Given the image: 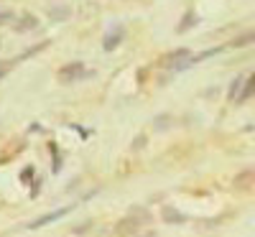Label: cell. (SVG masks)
<instances>
[{
    "label": "cell",
    "instance_id": "cell-11",
    "mask_svg": "<svg viewBox=\"0 0 255 237\" xmlns=\"http://www.w3.org/2000/svg\"><path fill=\"white\" fill-rule=\"evenodd\" d=\"M163 220L166 222H184V214L174 212V209H163Z\"/></svg>",
    "mask_w": 255,
    "mask_h": 237
},
{
    "label": "cell",
    "instance_id": "cell-3",
    "mask_svg": "<svg viewBox=\"0 0 255 237\" xmlns=\"http://www.w3.org/2000/svg\"><path fill=\"white\" fill-rule=\"evenodd\" d=\"M36 28H38V18L33 13H20L13 20V31L15 33H28V31H36Z\"/></svg>",
    "mask_w": 255,
    "mask_h": 237
},
{
    "label": "cell",
    "instance_id": "cell-9",
    "mask_svg": "<svg viewBox=\"0 0 255 237\" xmlns=\"http://www.w3.org/2000/svg\"><path fill=\"white\" fill-rule=\"evenodd\" d=\"M197 23H199L197 13H191V10H189V13H184V20H181V23L176 26V31H179V33H186L191 26H197Z\"/></svg>",
    "mask_w": 255,
    "mask_h": 237
},
{
    "label": "cell",
    "instance_id": "cell-14",
    "mask_svg": "<svg viewBox=\"0 0 255 237\" xmlns=\"http://www.w3.org/2000/svg\"><path fill=\"white\" fill-rule=\"evenodd\" d=\"M5 67H8V64H3V61H0V77H3V72H5Z\"/></svg>",
    "mask_w": 255,
    "mask_h": 237
},
{
    "label": "cell",
    "instance_id": "cell-8",
    "mask_svg": "<svg viewBox=\"0 0 255 237\" xmlns=\"http://www.w3.org/2000/svg\"><path fill=\"white\" fill-rule=\"evenodd\" d=\"M243 87H245V77L240 74V77H235L232 79V84H230V100H240V95H243Z\"/></svg>",
    "mask_w": 255,
    "mask_h": 237
},
{
    "label": "cell",
    "instance_id": "cell-1",
    "mask_svg": "<svg viewBox=\"0 0 255 237\" xmlns=\"http://www.w3.org/2000/svg\"><path fill=\"white\" fill-rule=\"evenodd\" d=\"M151 222V214H148L145 209H133L128 217H123L120 222H118V227H115V232L120 235V237H133L143 225H148Z\"/></svg>",
    "mask_w": 255,
    "mask_h": 237
},
{
    "label": "cell",
    "instance_id": "cell-5",
    "mask_svg": "<svg viewBox=\"0 0 255 237\" xmlns=\"http://www.w3.org/2000/svg\"><path fill=\"white\" fill-rule=\"evenodd\" d=\"M82 72H84V64L82 61H72V64H67V67L59 69V79L61 82H74L77 77H82Z\"/></svg>",
    "mask_w": 255,
    "mask_h": 237
},
{
    "label": "cell",
    "instance_id": "cell-10",
    "mask_svg": "<svg viewBox=\"0 0 255 237\" xmlns=\"http://www.w3.org/2000/svg\"><path fill=\"white\" fill-rule=\"evenodd\" d=\"M253 92H255V72H253V74L245 79V87H243V95H240V100H248Z\"/></svg>",
    "mask_w": 255,
    "mask_h": 237
},
{
    "label": "cell",
    "instance_id": "cell-7",
    "mask_svg": "<svg viewBox=\"0 0 255 237\" xmlns=\"http://www.w3.org/2000/svg\"><path fill=\"white\" fill-rule=\"evenodd\" d=\"M120 41H123V28H110L108 33H105V38H102V49L113 51V49H118Z\"/></svg>",
    "mask_w": 255,
    "mask_h": 237
},
{
    "label": "cell",
    "instance_id": "cell-6",
    "mask_svg": "<svg viewBox=\"0 0 255 237\" xmlns=\"http://www.w3.org/2000/svg\"><path fill=\"white\" fill-rule=\"evenodd\" d=\"M72 207H61V209H56V212H49V214H44V217H38V220H33L28 227L31 230H38V227H44V225H49V222H54V220H59V217H64Z\"/></svg>",
    "mask_w": 255,
    "mask_h": 237
},
{
    "label": "cell",
    "instance_id": "cell-13",
    "mask_svg": "<svg viewBox=\"0 0 255 237\" xmlns=\"http://www.w3.org/2000/svg\"><path fill=\"white\" fill-rule=\"evenodd\" d=\"M13 20H15V13H10V10H0V26L13 23Z\"/></svg>",
    "mask_w": 255,
    "mask_h": 237
},
{
    "label": "cell",
    "instance_id": "cell-2",
    "mask_svg": "<svg viewBox=\"0 0 255 237\" xmlns=\"http://www.w3.org/2000/svg\"><path fill=\"white\" fill-rule=\"evenodd\" d=\"M191 59H194V56H191V51H189V49H179V51L166 54V56L161 59V67H163V69H174V72H179V69L189 67Z\"/></svg>",
    "mask_w": 255,
    "mask_h": 237
},
{
    "label": "cell",
    "instance_id": "cell-4",
    "mask_svg": "<svg viewBox=\"0 0 255 237\" xmlns=\"http://www.w3.org/2000/svg\"><path fill=\"white\" fill-rule=\"evenodd\" d=\"M232 186H235L238 191H255V171L248 168V171H243V174H238L235 181H232Z\"/></svg>",
    "mask_w": 255,
    "mask_h": 237
},
{
    "label": "cell",
    "instance_id": "cell-12",
    "mask_svg": "<svg viewBox=\"0 0 255 237\" xmlns=\"http://www.w3.org/2000/svg\"><path fill=\"white\" fill-rule=\"evenodd\" d=\"M250 41H255V31H250V33H245V36H238L232 44H235V46H245V44H250Z\"/></svg>",
    "mask_w": 255,
    "mask_h": 237
}]
</instances>
